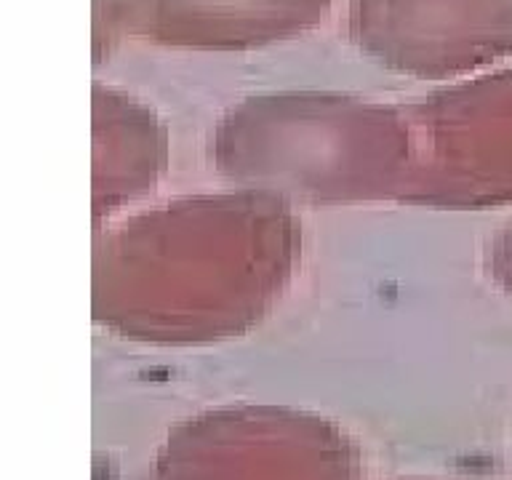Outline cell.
I'll use <instances>...</instances> for the list:
<instances>
[{"instance_id":"obj_1","label":"cell","mask_w":512,"mask_h":480,"mask_svg":"<svg viewBox=\"0 0 512 480\" xmlns=\"http://www.w3.org/2000/svg\"><path fill=\"white\" fill-rule=\"evenodd\" d=\"M302 262L294 206L232 187L168 200L96 240L94 310L131 334H230L270 310Z\"/></svg>"},{"instance_id":"obj_2","label":"cell","mask_w":512,"mask_h":480,"mask_svg":"<svg viewBox=\"0 0 512 480\" xmlns=\"http://www.w3.org/2000/svg\"><path fill=\"white\" fill-rule=\"evenodd\" d=\"M211 160L232 187L288 206L400 200L411 171V123L403 107L344 91H264L216 120Z\"/></svg>"},{"instance_id":"obj_3","label":"cell","mask_w":512,"mask_h":480,"mask_svg":"<svg viewBox=\"0 0 512 480\" xmlns=\"http://www.w3.org/2000/svg\"><path fill=\"white\" fill-rule=\"evenodd\" d=\"M411 171L400 203L435 211L512 206V64L406 104Z\"/></svg>"},{"instance_id":"obj_4","label":"cell","mask_w":512,"mask_h":480,"mask_svg":"<svg viewBox=\"0 0 512 480\" xmlns=\"http://www.w3.org/2000/svg\"><path fill=\"white\" fill-rule=\"evenodd\" d=\"M347 35L382 70L456 83L512 56V0H350Z\"/></svg>"},{"instance_id":"obj_5","label":"cell","mask_w":512,"mask_h":480,"mask_svg":"<svg viewBox=\"0 0 512 480\" xmlns=\"http://www.w3.org/2000/svg\"><path fill=\"white\" fill-rule=\"evenodd\" d=\"M123 38L238 54L291 43L326 22L334 0H107Z\"/></svg>"},{"instance_id":"obj_6","label":"cell","mask_w":512,"mask_h":480,"mask_svg":"<svg viewBox=\"0 0 512 480\" xmlns=\"http://www.w3.org/2000/svg\"><path fill=\"white\" fill-rule=\"evenodd\" d=\"M94 219H110L142 198L168 168V131L152 107L94 83Z\"/></svg>"},{"instance_id":"obj_7","label":"cell","mask_w":512,"mask_h":480,"mask_svg":"<svg viewBox=\"0 0 512 480\" xmlns=\"http://www.w3.org/2000/svg\"><path fill=\"white\" fill-rule=\"evenodd\" d=\"M488 275L507 299H512V219L496 232L488 246Z\"/></svg>"}]
</instances>
